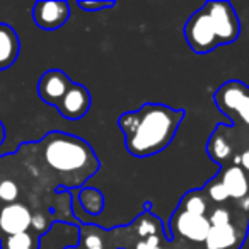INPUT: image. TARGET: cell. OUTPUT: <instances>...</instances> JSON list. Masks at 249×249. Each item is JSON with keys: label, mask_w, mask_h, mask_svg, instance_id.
<instances>
[{"label": "cell", "mask_w": 249, "mask_h": 249, "mask_svg": "<svg viewBox=\"0 0 249 249\" xmlns=\"http://www.w3.org/2000/svg\"><path fill=\"white\" fill-rule=\"evenodd\" d=\"M183 118L184 109L154 103L123 113L118 118V126L124 135V149L135 157H150L162 152L173 142Z\"/></svg>", "instance_id": "cell-1"}, {"label": "cell", "mask_w": 249, "mask_h": 249, "mask_svg": "<svg viewBox=\"0 0 249 249\" xmlns=\"http://www.w3.org/2000/svg\"><path fill=\"white\" fill-rule=\"evenodd\" d=\"M45 164L63 178L70 190H77L97 169L99 160L90 145L79 137L62 132H52L36 143Z\"/></svg>", "instance_id": "cell-2"}, {"label": "cell", "mask_w": 249, "mask_h": 249, "mask_svg": "<svg viewBox=\"0 0 249 249\" xmlns=\"http://www.w3.org/2000/svg\"><path fill=\"white\" fill-rule=\"evenodd\" d=\"M241 35V22L231 2L212 0L198 9L184 24V38L195 53H208L231 45Z\"/></svg>", "instance_id": "cell-3"}, {"label": "cell", "mask_w": 249, "mask_h": 249, "mask_svg": "<svg viewBox=\"0 0 249 249\" xmlns=\"http://www.w3.org/2000/svg\"><path fill=\"white\" fill-rule=\"evenodd\" d=\"M217 107L232 121H241L249 126V87L241 80L222 84L213 94Z\"/></svg>", "instance_id": "cell-4"}, {"label": "cell", "mask_w": 249, "mask_h": 249, "mask_svg": "<svg viewBox=\"0 0 249 249\" xmlns=\"http://www.w3.org/2000/svg\"><path fill=\"white\" fill-rule=\"evenodd\" d=\"M70 18V5L65 0H41L33 7V19L43 31H56Z\"/></svg>", "instance_id": "cell-5"}, {"label": "cell", "mask_w": 249, "mask_h": 249, "mask_svg": "<svg viewBox=\"0 0 249 249\" xmlns=\"http://www.w3.org/2000/svg\"><path fill=\"white\" fill-rule=\"evenodd\" d=\"M33 212L21 201L0 205V239L26 232L31 229Z\"/></svg>", "instance_id": "cell-6"}, {"label": "cell", "mask_w": 249, "mask_h": 249, "mask_svg": "<svg viewBox=\"0 0 249 249\" xmlns=\"http://www.w3.org/2000/svg\"><path fill=\"white\" fill-rule=\"evenodd\" d=\"M210 227L212 225L208 222V217L188 213L181 208H178L173 213V218H171V231L191 242H205Z\"/></svg>", "instance_id": "cell-7"}, {"label": "cell", "mask_w": 249, "mask_h": 249, "mask_svg": "<svg viewBox=\"0 0 249 249\" xmlns=\"http://www.w3.org/2000/svg\"><path fill=\"white\" fill-rule=\"evenodd\" d=\"M72 80L62 70H48L39 77L38 82V96L45 101L50 106H55L62 101V97L65 96V92L72 86Z\"/></svg>", "instance_id": "cell-8"}, {"label": "cell", "mask_w": 249, "mask_h": 249, "mask_svg": "<svg viewBox=\"0 0 249 249\" xmlns=\"http://www.w3.org/2000/svg\"><path fill=\"white\" fill-rule=\"evenodd\" d=\"M90 107V92L80 84L73 82L70 86V89L65 92V96L62 97L56 109L67 120H80L82 116H86L87 111Z\"/></svg>", "instance_id": "cell-9"}, {"label": "cell", "mask_w": 249, "mask_h": 249, "mask_svg": "<svg viewBox=\"0 0 249 249\" xmlns=\"http://www.w3.org/2000/svg\"><path fill=\"white\" fill-rule=\"evenodd\" d=\"M220 178L222 184L225 186L229 193V198L232 200H242L249 195V178L244 171L235 164L225 166L217 174Z\"/></svg>", "instance_id": "cell-10"}, {"label": "cell", "mask_w": 249, "mask_h": 249, "mask_svg": "<svg viewBox=\"0 0 249 249\" xmlns=\"http://www.w3.org/2000/svg\"><path fill=\"white\" fill-rule=\"evenodd\" d=\"M244 235H239V229L234 224L212 225L205 239L207 249H239Z\"/></svg>", "instance_id": "cell-11"}, {"label": "cell", "mask_w": 249, "mask_h": 249, "mask_svg": "<svg viewBox=\"0 0 249 249\" xmlns=\"http://www.w3.org/2000/svg\"><path fill=\"white\" fill-rule=\"evenodd\" d=\"M21 52L18 33L9 24H0V70H7L16 63Z\"/></svg>", "instance_id": "cell-12"}, {"label": "cell", "mask_w": 249, "mask_h": 249, "mask_svg": "<svg viewBox=\"0 0 249 249\" xmlns=\"http://www.w3.org/2000/svg\"><path fill=\"white\" fill-rule=\"evenodd\" d=\"M77 196H79L80 208L89 217H96V215H99L104 210V196L96 188H89V186L80 188Z\"/></svg>", "instance_id": "cell-13"}, {"label": "cell", "mask_w": 249, "mask_h": 249, "mask_svg": "<svg viewBox=\"0 0 249 249\" xmlns=\"http://www.w3.org/2000/svg\"><path fill=\"white\" fill-rule=\"evenodd\" d=\"M207 152L215 162H218L220 166H224V162L232 156V147L229 143V140L225 139V135H220V130H215L212 133L210 140L207 143Z\"/></svg>", "instance_id": "cell-14"}, {"label": "cell", "mask_w": 249, "mask_h": 249, "mask_svg": "<svg viewBox=\"0 0 249 249\" xmlns=\"http://www.w3.org/2000/svg\"><path fill=\"white\" fill-rule=\"evenodd\" d=\"M183 212L193 215H200V217H207L208 213V198L205 196L203 190H191L181 198L179 207Z\"/></svg>", "instance_id": "cell-15"}, {"label": "cell", "mask_w": 249, "mask_h": 249, "mask_svg": "<svg viewBox=\"0 0 249 249\" xmlns=\"http://www.w3.org/2000/svg\"><path fill=\"white\" fill-rule=\"evenodd\" d=\"M0 249H39V235L33 229L0 239Z\"/></svg>", "instance_id": "cell-16"}, {"label": "cell", "mask_w": 249, "mask_h": 249, "mask_svg": "<svg viewBox=\"0 0 249 249\" xmlns=\"http://www.w3.org/2000/svg\"><path fill=\"white\" fill-rule=\"evenodd\" d=\"M203 193L208 198V201H213V203H224V201L229 200V193L218 176H215L213 179L205 184Z\"/></svg>", "instance_id": "cell-17"}, {"label": "cell", "mask_w": 249, "mask_h": 249, "mask_svg": "<svg viewBox=\"0 0 249 249\" xmlns=\"http://www.w3.org/2000/svg\"><path fill=\"white\" fill-rule=\"evenodd\" d=\"M207 217H208V222H210V225H227V224H232L231 212H229L227 208H224V207L213 208V210L210 212V215H207Z\"/></svg>", "instance_id": "cell-18"}, {"label": "cell", "mask_w": 249, "mask_h": 249, "mask_svg": "<svg viewBox=\"0 0 249 249\" xmlns=\"http://www.w3.org/2000/svg\"><path fill=\"white\" fill-rule=\"evenodd\" d=\"M77 5H79L82 11H87V12H97V11H103V9H111L114 7V2H106V0H101V2H84V0H80V2H77Z\"/></svg>", "instance_id": "cell-19"}, {"label": "cell", "mask_w": 249, "mask_h": 249, "mask_svg": "<svg viewBox=\"0 0 249 249\" xmlns=\"http://www.w3.org/2000/svg\"><path fill=\"white\" fill-rule=\"evenodd\" d=\"M162 242V234H157V235H149V237H143L139 239L133 246V249H156L157 246H160Z\"/></svg>", "instance_id": "cell-20"}, {"label": "cell", "mask_w": 249, "mask_h": 249, "mask_svg": "<svg viewBox=\"0 0 249 249\" xmlns=\"http://www.w3.org/2000/svg\"><path fill=\"white\" fill-rule=\"evenodd\" d=\"M234 164H235V166H239L246 174H248L249 173V149L242 150V152L239 154L237 157H235Z\"/></svg>", "instance_id": "cell-21"}, {"label": "cell", "mask_w": 249, "mask_h": 249, "mask_svg": "<svg viewBox=\"0 0 249 249\" xmlns=\"http://www.w3.org/2000/svg\"><path fill=\"white\" fill-rule=\"evenodd\" d=\"M239 249H249V224H248V229H246V232H244V239H242L241 248Z\"/></svg>", "instance_id": "cell-22"}, {"label": "cell", "mask_w": 249, "mask_h": 249, "mask_svg": "<svg viewBox=\"0 0 249 249\" xmlns=\"http://www.w3.org/2000/svg\"><path fill=\"white\" fill-rule=\"evenodd\" d=\"M241 208H242L244 212H249V195H248L246 198H242V200H241Z\"/></svg>", "instance_id": "cell-23"}, {"label": "cell", "mask_w": 249, "mask_h": 249, "mask_svg": "<svg viewBox=\"0 0 249 249\" xmlns=\"http://www.w3.org/2000/svg\"><path fill=\"white\" fill-rule=\"evenodd\" d=\"M4 140H5V126L2 123V120H0V145L4 143Z\"/></svg>", "instance_id": "cell-24"}, {"label": "cell", "mask_w": 249, "mask_h": 249, "mask_svg": "<svg viewBox=\"0 0 249 249\" xmlns=\"http://www.w3.org/2000/svg\"><path fill=\"white\" fill-rule=\"evenodd\" d=\"M156 249H166V248H162V246H157V248Z\"/></svg>", "instance_id": "cell-25"}]
</instances>
